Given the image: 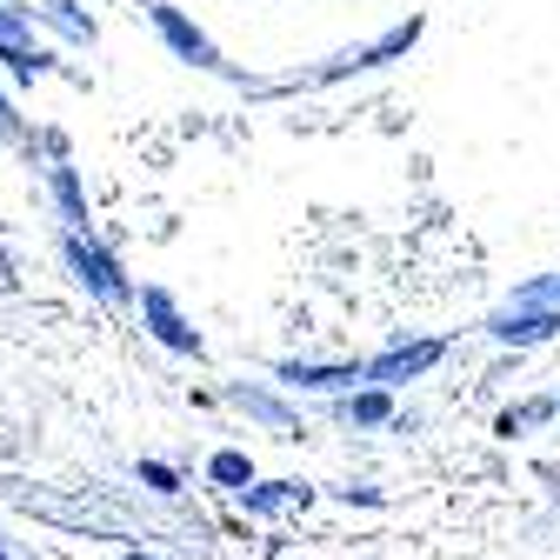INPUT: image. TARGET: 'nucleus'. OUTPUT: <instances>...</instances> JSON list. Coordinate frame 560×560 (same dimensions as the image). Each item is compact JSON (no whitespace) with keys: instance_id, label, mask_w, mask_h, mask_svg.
I'll return each instance as SVG.
<instances>
[{"instance_id":"nucleus-1","label":"nucleus","mask_w":560,"mask_h":560,"mask_svg":"<svg viewBox=\"0 0 560 560\" xmlns=\"http://www.w3.org/2000/svg\"><path fill=\"white\" fill-rule=\"evenodd\" d=\"M441 354H447V340H407V347H387L381 361H368L361 381H374V387L387 394V387H400V381H413V374H428Z\"/></svg>"},{"instance_id":"nucleus-2","label":"nucleus","mask_w":560,"mask_h":560,"mask_svg":"<svg viewBox=\"0 0 560 560\" xmlns=\"http://www.w3.org/2000/svg\"><path fill=\"white\" fill-rule=\"evenodd\" d=\"M67 260H74V273L88 280L101 301H127V294H133V288H127V273H120V260H114V254H101L94 241H81V234H74V241H67Z\"/></svg>"},{"instance_id":"nucleus-3","label":"nucleus","mask_w":560,"mask_h":560,"mask_svg":"<svg viewBox=\"0 0 560 560\" xmlns=\"http://www.w3.org/2000/svg\"><path fill=\"white\" fill-rule=\"evenodd\" d=\"M154 27L167 34V47H174L180 60H194V67H207V74H221V67H228V60H221V47H214V40H207V34H200V27H194V21H187L180 8H154Z\"/></svg>"},{"instance_id":"nucleus-4","label":"nucleus","mask_w":560,"mask_h":560,"mask_svg":"<svg viewBox=\"0 0 560 560\" xmlns=\"http://www.w3.org/2000/svg\"><path fill=\"white\" fill-rule=\"evenodd\" d=\"M420 40V21H407V27H387L374 47H361V54H340L334 67H320V74H307V88H320V81H340V74H361V67H381L387 54H407Z\"/></svg>"},{"instance_id":"nucleus-5","label":"nucleus","mask_w":560,"mask_h":560,"mask_svg":"<svg viewBox=\"0 0 560 560\" xmlns=\"http://www.w3.org/2000/svg\"><path fill=\"white\" fill-rule=\"evenodd\" d=\"M487 334L508 340V347H540V340L560 334V314L553 307H501L494 320H487Z\"/></svg>"},{"instance_id":"nucleus-6","label":"nucleus","mask_w":560,"mask_h":560,"mask_svg":"<svg viewBox=\"0 0 560 560\" xmlns=\"http://www.w3.org/2000/svg\"><path fill=\"white\" fill-rule=\"evenodd\" d=\"M140 314H148V327L174 347V354H200V334L180 320V307H174V294H167V288H148V294H140Z\"/></svg>"},{"instance_id":"nucleus-7","label":"nucleus","mask_w":560,"mask_h":560,"mask_svg":"<svg viewBox=\"0 0 560 560\" xmlns=\"http://www.w3.org/2000/svg\"><path fill=\"white\" fill-rule=\"evenodd\" d=\"M361 374H368V361H280V381H288V387H314V394L354 387Z\"/></svg>"},{"instance_id":"nucleus-8","label":"nucleus","mask_w":560,"mask_h":560,"mask_svg":"<svg viewBox=\"0 0 560 560\" xmlns=\"http://www.w3.org/2000/svg\"><path fill=\"white\" fill-rule=\"evenodd\" d=\"M0 60H8L21 81H34L40 67H47V54H34V40H27V27L14 14H0Z\"/></svg>"},{"instance_id":"nucleus-9","label":"nucleus","mask_w":560,"mask_h":560,"mask_svg":"<svg viewBox=\"0 0 560 560\" xmlns=\"http://www.w3.org/2000/svg\"><path fill=\"white\" fill-rule=\"evenodd\" d=\"M307 508L314 501V487L307 480H267V487H247V514H273V508Z\"/></svg>"},{"instance_id":"nucleus-10","label":"nucleus","mask_w":560,"mask_h":560,"mask_svg":"<svg viewBox=\"0 0 560 560\" xmlns=\"http://www.w3.org/2000/svg\"><path fill=\"white\" fill-rule=\"evenodd\" d=\"M207 474H214L221 487H234V494H247V487H254V460H247V454H234V447H221L214 460H207Z\"/></svg>"},{"instance_id":"nucleus-11","label":"nucleus","mask_w":560,"mask_h":560,"mask_svg":"<svg viewBox=\"0 0 560 560\" xmlns=\"http://www.w3.org/2000/svg\"><path fill=\"white\" fill-rule=\"evenodd\" d=\"M347 420H361V428H381V420H394V394H381V387H361L354 400H347Z\"/></svg>"},{"instance_id":"nucleus-12","label":"nucleus","mask_w":560,"mask_h":560,"mask_svg":"<svg viewBox=\"0 0 560 560\" xmlns=\"http://www.w3.org/2000/svg\"><path fill=\"white\" fill-rule=\"evenodd\" d=\"M234 400H241L247 413H260V420H267V428H294V413H288V407H280L273 394H260V387H234Z\"/></svg>"},{"instance_id":"nucleus-13","label":"nucleus","mask_w":560,"mask_h":560,"mask_svg":"<svg viewBox=\"0 0 560 560\" xmlns=\"http://www.w3.org/2000/svg\"><path fill=\"white\" fill-rule=\"evenodd\" d=\"M508 307H553L560 314V273H540V280H527V288H514Z\"/></svg>"},{"instance_id":"nucleus-14","label":"nucleus","mask_w":560,"mask_h":560,"mask_svg":"<svg viewBox=\"0 0 560 560\" xmlns=\"http://www.w3.org/2000/svg\"><path fill=\"white\" fill-rule=\"evenodd\" d=\"M547 413H553V400H527V407H508V413L494 420V434H508V441H514V434L527 428V420H547Z\"/></svg>"},{"instance_id":"nucleus-15","label":"nucleus","mask_w":560,"mask_h":560,"mask_svg":"<svg viewBox=\"0 0 560 560\" xmlns=\"http://www.w3.org/2000/svg\"><path fill=\"white\" fill-rule=\"evenodd\" d=\"M140 480H148L154 494H174V487H180V480H174V467H161V460H140Z\"/></svg>"},{"instance_id":"nucleus-16","label":"nucleus","mask_w":560,"mask_h":560,"mask_svg":"<svg viewBox=\"0 0 560 560\" xmlns=\"http://www.w3.org/2000/svg\"><path fill=\"white\" fill-rule=\"evenodd\" d=\"M0 133H8V140L21 133V127H14V107H8V101H0Z\"/></svg>"},{"instance_id":"nucleus-17","label":"nucleus","mask_w":560,"mask_h":560,"mask_svg":"<svg viewBox=\"0 0 560 560\" xmlns=\"http://www.w3.org/2000/svg\"><path fill=\"white\" fill-rule=\"evenodd\" d=\"M127 560H148V553H127Z\"/></svg>"},{"instance_id":"nucleus-18","label":"nucleus","mask_w":560,"mask_h":560,"mask_svg":"<svg viewBox=\"0 0 560 560\" xmlns=\"http://www.w3.org/2000/svg\"><path fill=\"white\" fill-rule=\"evenodd\" d=\"M553 413H560V400H553Z\"/></svg>"},{"instance_id":"nucleus-19","label":"nucleus","mask_w":560,"mask_h":560,"mask_svg":"<svg viewBox=\"0 0 560 560\" xmlns=\"http://www.w3.org/2000/svg\"><path fill=\"white\" fill-rule=\"evenodd\" d=\"M0 560H8V553H0Z\"/></svg>"}]
</instances>
